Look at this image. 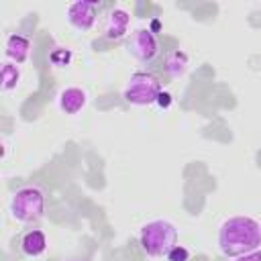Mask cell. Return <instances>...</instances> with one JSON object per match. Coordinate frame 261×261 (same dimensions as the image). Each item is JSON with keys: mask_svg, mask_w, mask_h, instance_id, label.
<instances>
[{"mask_svg": "<svg viewBox=\"0 0 261 261\" xmlns=\"http://www.w3.org/2000/svg\"><path fill=\"white\" fill-rule=\"evenodd\" d=\"M73 59V53L69 47H53L49 51V63L53 67H67Z\"/></svg>", "mask_w": 261, "mask_h": 261, "instance_id": "cell-13", "label": "cell"}, {"mask_svg": "<svg viewBox=\"0 0 261 261\" xmlns=\"http://www.w3.org/2000/svg\"><path fill=\"white\" fill-rule=\"evenodd\" d=\"M98 12H100V4L98 2H90V0H75L67 6L65 16L69 27H73L80 33H88L94 29L96 20H98Z\"/></svg>", "mask_w": 261, "mask_h": 261, "instance_id": "cell-6", "label": "cell"}, {"mask_svg": "<svg viewBox=\"0 0 261 261\" xmlns=\"http://www.w3.org/2000/svg\"><path fill=\"white\" fill-rule=\"evenodd\" d=\"M126 49H128L133 59H137L143 65H149L157 59V55L161 51V45H159L157 35L151 29H137L130 35Z\"/></svg>", "mask_w": 261, "mask_h": 261, "instance_id": "cell-5", "label": "cell"}, {"mask_svg": "<svg viewBox=\"0 0 261 261\" xmlns=\"http://www.w3.org/2000/svg\"><path fill=\"white\" fill-rule=\"evenodd\" d=\"M155 104H157L159 108L167 110V108L173 104V96H171L167 90H161V92H159V96H157V100H155Z\"/></svg>", "mask_w": 261, "mask_h": 261, "instance_id": "cell-15", "label": "cell"}, {"mask_svg": "<svg viewBox=\"0 0 261 261\" xmlns=\"http://www.w3.org/2000/svg\"><path fill=\"white\" fill-rule=\"evenodd\" d=\"M159 92H161V84L153 73L135 71L124 84L122 98L133 106H149V104H155Z\"/></svg>", "mask_w": 261, "mask_h": 261, "instance_id": "cell-4", "label": "cell"}, {"mask_svg": "<svg viewBox=\"0 0 261 261\" xmlns=\"http://www.w3.org/2000/svg\"><path fill=\"white\" fill-rule=\"evenodd\" d=\"M157 29H159V20H157V18H155V20H153V22H151V31H153V33H155V31H157Z\"/></svg>", "mask_w": 261, "mask_h": 261, "instance_id": "cell-17", "label": "cell"}, {"mask_svg": "<svg viewBox=\"0 0 261 261\" xmlns=\"http://www.w3.org/2000/svg\"><path fill=\"white\" fill-rule=\"evenodd\" d=\"M165 259H167V261H190L192 255H190V251H188L184 245H175V247L165 255Z\"/></svg>", "mask_w": 261, "mask_h": 261, "instance_id": "cell-14", "label": "cell"}, {"mask_svg": "<svg viewBox=\"0 0 261 261\" xmlns=\"http://www.w3.org/2000/svg\"><path fill=\"white\" fill-rule=\"evenodd\" d=\"M234 261H261V249H255L251 253H245V255L237 257Z\"/></svg>", "mask_w": 261, "mask_h": 261, "instance_id": "cell-16", "label": "cell"}, {"mask_svg": "<svg viewBox=\"0 0 261 261\" xmlns=\"http://www.w3.org/2000/svg\"><path fill=\"white\" fill-rule=\"evenodd\" d=\"M139 245L149 257H165L177 245V228L163 218L151 220L141 226Z\"/></svg>", "mask_w": 261, "mask_h": 261, "instance_id": "cell-2", "label": "cell"}, {"mask_svg": "<svg viewBox=\"0 0 261 261\" xmlns=\"http://www.w3.org/2000/svg\"><path fill=\"white\" fill-rule=\"evenodd\" d=\"M45 214V192L39 186H22L10 198V216L20 224H35Z\"/></svg>", "mask_w": 261, "mask_h": 261, "instance_id": "cell-3", "label": "cell"}, {"mask_svg": "<svg viewBox=\"0 0 261 261\" xmlns=\"http://www.w3.org/2000/svg\"><path fill=\"white\" fill-rule=\"evenodd\" d=\"M4 53L12 63H24L31 55V39L22 33H10L4 43Z\"/></svg>", "mask_w": 261, "mask_h": 261, "instance_id": "cell-9", "label": "cell"}, {"mask_svg": "<svg viewBox=\"0 0 261 261\" xmlns=\"http://www.w3.org/2000/svg\"><path fill=\"white\" fill-rule=\"evenodd\" d=\"M47 249V237L43 230L39 228H31L22 234L20 239V251L27 255V257H39L43 255Z\"/></svg>", "mask_w": 261, "mask_h": 261, "instance_id": "cell-10", "label": "cell"}, {"mask_svg": "<svg viewBox=\"0 0 261 261\" xmlns=\"http://www.w3.org/2000/svg\"><path fill=\"white\" fill-rule=\"evenodd\" d=\"M57 104H59V110L65 112V114H77L86 108L88 104V94L84 88H77V86H69L65 90L59 92V98H57Z\"/></svg>", "mask_w": 261, "mask_h": 261, "instance_id": "cell-8", "label": "cell"}, {"mask_svg": "<svg viewBox=\"0 0 261 261\" xmlns=\"http://www.w3.org/2000/svg\"><path fill=\"white\" fill-rule=\"evenodd\" d=\"M188 65H190V57L186 51L181 49H173L171 53H167L165 57V63H163V69L169 77H181L186 71H188Z\"/></svg>", "mask_w": 261, "mask_h": 261, "instance_id": "cell-11", "label": "cell"}, {"mask_svg": "<svg viewBox=\"0 0 261 261\" xmlns=\"http://www.w3.org/2000/svg\"><path fill=\"white\" fill-rule=\"evenodd\" d=\"M20 82V67L12 61H4L2 69H0V88L2 92H10L18 86Z\"/></svg>", "mask_w": 261, "mask_h": 261, "instance_id": "cell-12", "label": "cell"}, {"mask_svg": "<svg viewBox=\"0 0 261 261\" xmlns=\"http://www.w3.org/2000/svg\"><path fill=\"white\" fill-rule=\"evenodd\" d=\"M261 247V224L251 216L226 218L218 228V249L224 257H241Z\"/></svg>", "mask_w": 261, "mask_h": 261, "instance_id": "cell-1", "label": "cell"}, {"mask_svg": "<svg viewBox=\"0 0 261 261\" xmlns=\"http://www.w3.org/2000/svg\"><path fill=\"white\" fill-rule=\"evenodd\" d=\"M75 261H80V259H75Z\"/></svg>", "mask_w": 261, "mask_h": 261, "instance_id": "cell-18", "label": "cell"}, {"mask_svg": "<svg viewBox=\"0 0 261 261\" xmlns=\"http://www.w3.org/2000/svg\"><path fill=\"white\" fill-rule=\"evenodd\" d=\"M128 27H130V14L124 8H110L102 22V37L112 43L122 41L128 35Z\"/></svg>", "mask_w": 261, "mask_h": 261, "instance_id": "cell-7", "label": "cell"}]
</instances>
